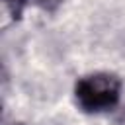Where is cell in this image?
Masks as SVG:
<instances>
[{"instance_id": "1", "label": "cell", "mask_w": 125, "mask_h": 125, "mask_svg": "<svg viewBox=\"0 0 125 125\" xmlns=\"http://www.w3.org/2000/svg\"><path fill=\"white\" fill-rule=\"evenodd\" d=\"M119 90H121V82L117 76L98 72L80 78L76 82L74 94L82 109L98 113V111H107L117 104Z\"/></svg>"}, {"instance_id": "2", "label": "cell", "mask_w": 125, "mask_h": 125, "mask_svg": "<svg viewBox=\"0 0 125 125\" xmlns=\"http://www.w3.org/2000/svg\"><path fill=\"white\" fill-rule=\"evenodd\" d=\"M4 2H6L8 10H10V14H12L14 18H20L21 8L25 6V0H4Z\"/></svg>"}, {"instance_id": "3", "label": "cell", "mask_w": 125, "mask_h": 125, "mask_svg": "<svg viewBox=\"0 0 125 125\" xmlns=\"http://www.w3.org/2000/svg\"><path fill=\"white\" fill-rule=\"evenodd\" d=\"M62 0H39V4L45 8V10H55Z\"/></svg>"}, {"instance_id": "4", "label": "cell", "mask_w": 125, "mask_h": 125, "mask_svg": "<svg viewBox=\"0 0 125 125\" xmlns=\"http://www.w3.org/2000/svg\"><path fill=\"white\" fill-rule=\"evenodd\" d=\"M121 125H125V111H123V115H121Z\"/></svg>"}, {"instance_id": "5", "label": "cell", "mask_w": 125, "mask_h": 125, "mask_svg": "<svg viewBox=\"0 0 125 125\" xmlns=\"http://www.w3.org/2000/svg\"><path fill=\"white\" fill-rule=\"evenodd\" d=\"M8 125H23V123H8Z\"/></svg>"}]
</instances>
